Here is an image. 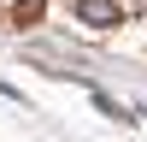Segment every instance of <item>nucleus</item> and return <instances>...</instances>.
I'll return each instance as SVG.
<instances>
[{
  "mask_svg": "<svg viewBox=\"0 0 147 142\" xmlns=\"http://www.w3.org/2000/svg\"><path fill=\"white\" fill-rule=\"evenodd\" d=\"M77 18L94 24V30H106V24H118V0H77Z\"/></svg>",
  "mask_w": 147,
  "mask_h": 142,
  "instance_id": "f257e3e1",
  "label": "nucleus"
}]
</instances>
